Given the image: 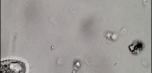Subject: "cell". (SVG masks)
I'll return each mask as SVG.
<instances>
[{
	"label": "cell",
	"instance_id": "obj_1",
	"mask_svg": "<svg viewBox=\"0 0 152 73\" xmlns=\"http://www.w3.org/2000/svg\"><path fill=\"white\" fill-rule=\"evenodd\" d=\"M26 71V66L22 61L11 59L1 62V73H25Z\"/></svg>",
	"mask_w": 152,
	"mask_h": 73
},
{
	"label": "cell",
	"instance_id": "obj_2",
	"mask_svg": "<svg viewBox=\"0 0 152 73\" xmlns=\"http://www.w3.org/2000/svg\"><path fill=\"white\" fill-rule=\"evenodd\" d=\"M144 43L141 41H135L129 46V51L134 55L139 54L144 49Z\"/></svg>",
	"mask_w": 152,
	"mask_h": 73
}]
</instances>
